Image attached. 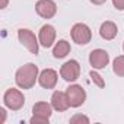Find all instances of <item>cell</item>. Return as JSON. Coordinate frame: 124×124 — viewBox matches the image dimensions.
Returning <instances> with one entry per match:
<instances>
[{"mask_svg":"<svg viewBox=\"0 0 124 124\" xmlns=\"http://www.w3.org/2000/svg\"><path fill=\"white\" fill-rule=\"evenodd\" d=\"M38 76H39L38 66L34 63H26L16 70L15 82H16L18 88H21V89H31L32 86H35Z\"/></svg>","mask_w":124,"mask_h":124,"instance_id":"cell-1","label":"cell"},{"mask_svg":"<svg viewBox=\"0 0 124 124\" xmlns=\"http://www.w3.org/2000/svg\"><path fill=\"white\" fill-rule=\"evenodd\" d=\"M3 104L6 108H9L12 111H19L25 105V96L19 89L10 88L3 95Z\"/></svg>","mask_w":124,"mask_h":124,"instance_id":"cell-2","label":"cell"},{"mask_svg":"<svg viewBox=\"0 0 124 124\" xmlns=\"http://www.w3.org/2000/svg\"><path fill=\"white\" fill-rule=\"evenodd\" d=\"M18 38H19V42L31 53V54H38L39 51V41L38 38L35 37V34L26 28H21L18 31Z\"/></svg>","mask_w":124,"mask_h":124,"instance_id":"cell-3","label":"cell"},{"mask_svg":"<svg viewBox=\"0 0 124 124\" xmlns=\"http://www.w3.org/2000/svg\"><path fill=\"white\" fill-rule=\"evenodd\" d=\"M70 35L73 42H76L78 45H86L92 39V31L86 23H75L70 31Z\"/></svg>","mask_w":124,"mask_h":124,"instance_id":"cell-4","label":"cell"},{"mask_svg":"<svg viewBox=\"0 0 124 124\" xmlns=\"http://www.w3.org/2000/svg\"><path fill=\"white\" fill-rule=\"evenodd\" d=\"M66 95L72 108H79L86 101V92L80 85H70L66 89Z\"/></svg>","mask_w":124,"mask_h":124,"instance_id":"cell-5","label":"cell"},{"mask_svg":"<svg viewBox=\"0 0 124 124\" xmlns=\"http://www.w3.org/2000/svg\"><path fill=\"white\" fill-rule=\"evenodd\" d=\"M60 76L66 82H75L80 76V64L78 60H69L60 67Z\"/></svg>","mask_w":124,"mask_h":124,"instance_id":"cell-6","label":"cell"},{"mask_svg":"<svg viewBox=\"0 0 124 124\" xmlns=\"http://www.w3.org/2000/svg\"><path fill=\"white\" fill-rule=\"evenodd\" d=\"M109 63V54L102 50V48H96V50H92L91 54H89V64L95 69V70H101V69H105Z\"/></svg>","mask_w":124,"mask_h":124,"instance_id":"cell-7","label":"cell"},{"mask_svg":"<svg viewBox=\"0 0 124 124\" xmlns=\"http://www.w3.org/2000/svg\"><path fill=\"white\" fill-rule=\"evenodd\" d=\"M35 12L44 19H51L57 13V5L54 0H38L35 3Z\"/></svg>","mask_w":124,"mask_h":124,"instance_id":"cell-8","label":"cell"},{"mask_svg":"<svg viewBox=\"0 0 124 124\" xmlns=\"http://www.w3.org/2000/svg\"><path fill=\"white\" fill-rule=\"evenodd\" d=\"M38 41L39 45H42L44 48H50L55 42V28L50 23L42 25L38 34Z\"/></svg>","mask_w":124,"mask_h":124,"instance_id":"cell-9","label":"cell"},{"mask_svg":"<svg viewBox=\"0 0 124 124\" xmlns=\"http://www.w3.org/2000/svg\"><path fill=\"white\" fill-rule=\"evenodd\" d=\"M58 80V75L54 69H44L38 76V83L44 89H54Z\"/></svg>","mask_w":124,"mask_h":124,"instance_id":"cell-10","label":"cell"},{"mask_svg":"<svg viewBox=\"0 0 124 124\" xmlns=\"http://www.w3.org/2000/svg\"><path fill=\"white\" fill-rule=\"evenodd\" d=\"M51 105L55 111L58 112H63V111H67L70 108V104H69V99H67V95L66 92H61V91H55L53 92L51 95Z\"/></svg>","mask_w":124,"mask_h":124,"instance_id":"cell-11","label":"cell"},{"mask_svg":"<svg viewBox=\"0 0 124 124\" xmlns=\"http://www.w3.org/2000/svg\"><path fill=\"white\" fill-rule=\"evenodd\" d=\"M53 105L48 102H37L32 107V115L38 117V118H44V120H50L51 114H53Z\"/></svg>","mask_w":124,"mask_h":124,"instance_id":"cell-12","label":"cell"},{"mask_svg":"<svg viewBox=\"0 0 124 124\" xmlns=\"http://www.w3.org/2000/svg\"><path fill=\"white\" fill-rule=\"evenodd\" d=\"M117 34H118V28H117V25H115L114 22L105 21V22L101 23V28H99V35H101V38H104V39H107V41H111V39H114V38L117 37Z\"/></svg>","mask_w":124,"mask_h":124,"instance_id":"cell-13","label":"cell"},{"mask_svg":"<svg viewBox=\"0 0 124 124\" xmlns=\"http://www.w3.org/2000/svg\"><path fill=\"white\" fill-rule=\"evenodd\" d=\"M70 51H72L70 42H67L66 39H60L58 42H55V45L53 48V57L54 58H64Z\"/></svg>","mask_w":124,"mask_h":124,"instance_id":"cell-14","label":"cell"},{"mask_svg":"<svg viewBox=\"0 0 124 124\" xmlns=\"http://www.w3.org/2000/svg\"><path fill=\"white\" fill-rule=\"evenodd\" d=\"M112 70L117 76L124 78V55H118L112 61Z\"/></svg>","mask_w":124,"mask_h":124,"instance_id":"cell-15","label":"cell"},{"mask_svg":"<svg viewBox=\"0 0 124 124\" xmlns=\"http://www.w3.org/2000/svg\"><path fill=\"white\" fill-rule=\"evenodd\" d=\"M89 78L92 79V82L98 86V88H104L105 86V82H104V79L101 78V75H98L95 70H92L91 73H89Z\"/></svg>","mask_w":124,"mask_h":124,"instance_id":"cell-16","label":"cell"},{"mask_svg":"<svg viewBox=\"0 0 124 124\" xmlns=\"http://www.w3.org/2000/svg\"><path fill=\"white\" fill-rule=\"evenodd\" d=\"M89 123V118L86 115H82V114H76L70 118V123Z\"/></svg>","mask_w":124,"mask_h":124,"instance_id":"cell-17","label":"cell"},{"mask_svg":"<svg viewBox=\"0 0 124 124\" xmlns=\"http://www.w3.org/2000/svg\"><path fill=\"white\" fill-rule=\"evenodd\" d=\"M48 121L50 120H44V118H38V117H31V120H29V123L31 124H48Z\"/></svg>","mask_w":124,"mask_h":124,"instance_id":"cell-18","label":"cell"},{"mask_svg":"<svg viewBox=\"0 0 124 124\" xmlns=\"http://www.w3.org/2000/svg\"><path fill=\"white\" fill-rule=\"evenodd\" d=\"M111 2L117 10H124V0H111Z\"/></svg>","mask_w":124,"mask_h":124,"instance_id":"cell-19","label":"cell"},{"mask_svg":"<svg viewBox=\"0 0 124 124\" xmlns=\"http://www.w3.org/2000/svg\"><path fill=\"white\" fill-rule=\"evenodd\" d=\"M0 114H2V120H0V123H5L6 121V109L0 108Z\"/></svg>","mask_w":124,"mask_h":124,"instance_id":"cell-20","label":"cell"},{"mask_svg":"<svg viewBox=\"0 0 124 124\" xmlns=\"http://www.w3.org/2000/svg\"><path fill=\"white\" fill-rule=\"evenodd\" d=\"M89 2L92 3V5H96V6H101V5H104L107 0H89Z\"/></svg>","mask_w":124,"mask_h":124,"instance_id":"cell-21","label":"cell"},{"mask_svg":"<svg viewBox=\"0 0 124 124\" xmlns=\"http://www.w3.org/2000/svg\"><path fill=\"white\" fill-rule=\"evenodd\" d=\"M8 3H9V0H2V5H0V9H6V8H8Z\"/></svg>","mask_w":124,"mask_h":124,"instance_id":"cell-22","label":"cell"},{"mask_svg":"<svg viewBox=\"0 0 124 124\" xmlns=\"http://www.w3.org/2000/svg\"><path fill=\"white\" fill-rule=\"evenodd\" d=\"M123 51H124V42H123Z\"/></svg>","mask_w":124,"mask_h":124,"instance_id":"cell-23","label":"cell"}]
</instances>
